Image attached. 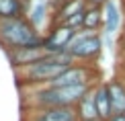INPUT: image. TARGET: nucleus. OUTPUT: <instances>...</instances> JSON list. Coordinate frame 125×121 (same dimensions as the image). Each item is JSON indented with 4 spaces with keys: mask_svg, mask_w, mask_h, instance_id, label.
<instances>
[{
    "mask_svg": "<svg viewBox=\"0 0 125 121\" xmlns=\"http://www.w3.org/2000/svg\"><path fill=\"white\" fill-rule=\"evenodd\" d=\"M45 55H49V54L43 47V43L33 45V47H19V49H8L6 51V57H8L10 64H12L14 70H17V68H25L29 64H35V62L43 60Z\"/></svg>",
    "mask_w": 125,
    "mask_h": 121,
    "instance_id": "nucleus-5",
    "label": "nucleus"
},
{
    "mask_svg": "<svg viewBox=\"0 0 125 121\" xmlns=\"http://www.w3.org/2000/svg\"><path fill=\"white\" fill-rule=\"evenodd\" d=\"M109 99H111V109L115 113H125V86L119 82H109Z\"/></svg>",
    "mask_w": 125,
    "mask_h": 121,
    "instance_id": "nucleus-12",
    "label": "nucleus"
},
{
    "mask_svg": "<svg viewBox=\"0 0 125 121\" xmlns=\"http://www.w3.org/2000/svg\"><path fill=\"white\" fill-rule=\"evenodd\" d=\"M41 43H43V37L29 23V19H0V45L4 47V51L19 49V47H33Z\"/></svg>",
    "mask_w": 125,
    "mask_h": 121,
    "instance_id": "nucleus-2",
    "label": "nucleus"
},
{
    "mask_svg": "<svg viewBox=\"0 0 125 121\" xmlns=\"http://www.w3.org/2000/svg\"><path fill=\"white\" fill-rule=\"evenodd\" d=\"M29 121H78V113H76V107L31 109Z\"/></svg>",
    "mask_w": 125,
    "mask_h": 121,
    "instance_id": "nucleus-7",
    "label": "nucleus"
},
{
    "mask_svg": "<svg viewBox=\"0 0 125 121\" xmlns=\"http://www.w3.org/2000/svg\"><path fill=\"white\" fill-rule=\"evenodd\" d=\"M25 17V0H0V19Z\"/></svg>",
    "mask_w": 125,
    "mask_h": 121,
    "instance_id": "nucleus-13",
    "label": "nucleus"
},
{
    "mask_svg": "<svg viewBox=\"0 0 125 121\" xmlns=\"http://www.w3.org/2000/svg\"><path fill=\"white\" fill-rule=\"evenodd\" d=\"M107 121H125V113H115V115H111Z\"/></svg>",
    "mask_w": 125,
    "mask_h": 121,
    "instance_id": "nucleus-17",
    "label": "nucleus"
},
{
    "mask_svg": "<svg viewBox=\"0 0 125 121\" xmlns=\"http://www.w3.org/2000/svg\"><path fill=\"white\" fill-rule=\"evenodd\" d=\"M74 35H76L74 29L66 27V25H55L47 37H43V47L47 49V54H62L70 45Z\"/></svg>",
    "mask_w": 125,
    "mask_h": 121,
    "instance_id": "nucleus-6",
    "label": "nucleus"
},
{
    "mask_svg": "<svg viewBox=\"0 0 125 121\" xmlns=\"http://www.w3.org/2000/svg\"><path fill=\"white\" fill-rule=\"evenodd\" d=\"M103 23H105L107 35H113L119 29L121 12H119V6L115 4V0H107V2H105V6H103Z\"/></svg>",
    "mask_w": 125,
    "mask_h": 121,
    "instance_id": "nucleus-11",
    "label": "nucleus"
},
{
    "mask_svg": "<svg viewBox=\"0 0 125 121\" xmlns=\"http://www.w3.org/2000/svg\"><path fill=\"white\" fill-rule=\"evenodd\" d=\"M86 2H90V4H96V6H98V4H103V2H107V0H86Z\"/></svg>",
    "mask_w": 125,
    "mask_h": 121,
    "instance_id": "nucleus-18",
    "label": "nucleus"
},
{
    "mask_svg": "<svg viewBox=\"0 0 125 121\" xmlns=\"http://www.w3.org/2000/svg\"><path fill=\"white\" fill-rule=\"evenodd\" d=\"M101 23H103V10L96 6V4H90L88 6L86 4V8H84V21H82V27H84L86 31H94L101 27Z\"/></svg>",
    "mask_w": 125,
    "mask_h": 121,
    "instance_id": "nucleus-14",
    "label": "nucleus"
},
{
    "mask_svg": "<svg viewBox=\"0 0 125 121\" xmlns=\"http://www.w3.org/2000/svg\"><path fill=\"white\" fill-rule=\"evenodd\" d=\"M90 90L88 84L80 86H43L29 97L31 109H45V107H76L84 94Z\"/></svg>",
    "mask_w": 125,
    "mask_h": 121,
    "instance_id": "nucleus-3",
    "label": "nucleus"
},
{
    "mask_svg": "<svg viewBox=\"0 0 125 121\" xmlns=\"http://www.w3.org/2000/svg\"><path fill=\"white\" fill-rule=\"evenodd\" d=\"M45 12H47V8H45V4H35L33 6V10H31V14H29V23L33 25L35 29L39 31V27H41V23L45 21Z\"/></svg>",
    "mask_w": 125,
    "mask_h": 121,
    "instance_id": "nucleus-16",
    "label": "nucleus"
},
{
    "mask_svg": "<svg viewBox=\"0 0 125 121\" xmlns=\"http://www.w3.org/2000/svg\"><path fill=\"white\" fill-rule=\"evenodd\" d=\"M101 37L94 35L92 31H86V33H78L72 37L70 45L66 47V51L70 54L74 60H92L101 54Z\"/></svg>",
    "mask_w": 125,
    "mask_h": 121,
    "instance_id": "nucleus-4",
    "label": "nucleus"
},
{
    "mask_svg": "<svg viewBox=\"0 0 125 121\" xmlns=\"http://www.w3.org/2000/svg\"><path fill=\"white\" fill-rule=\"evenodd\" d=\"M84 8H86V0H70V2H66V4L60 6L55 21H58V25H60V23H64L66 19L74 17L78 12H84Z\"/></svg>",
    "mask_w": 125,
    "mask_h": 121,
    "instance_id": "nucleus-15",
    "label": "nucleus"
},
{
    "mask_svg": "<svg viewBox=\"0 0 125 121\" xmlns=\"http://www.w3.org/2000/svg\"><path fill=\"white\" fill-rule=\"evenodd\" d=\"M70 66H74V57L68 51H62V54H49L43 60L25 68H17L14 74L19 78V84H49Z\"/></svg>",
    "mask_w": 125,
    "mask_h": 121,
    "instance_id": "nucleus-1",
    "label": "nucleus"
},
{
    "mask_svg": "<svg viewBox=\"0 0 125 121\" xmlns=\"http://www.w3.org/2000/svg\"><path fill=\"white\" fill-rule=\"evenodd\" d=\"M94 105H96V113H98V121H107L113 115L111 109V99H109V88L107 84L94 88Z\"/></svg>",
    "mask_w": 125,
    "mask_h": 121,
    "instance_id": "nucleus-10",
    "label": "nucleus"
},
{
    "mask_svg": "<svg viewBox=\"0 0 125 121\" xmlns=\"http://www.w3.org/2000/svg\"><path fill=\"white\" fill-rule=\"evenodd\" d=\"M76 113H78V121H98L96 105H94V90L92 88L78 101Z\"/></svg>",
    "mask_w": 125,
    "mask_h": 121,
    "instance_id": "nucleus-9",
    "label": "nucleus"
},
{
    "mask_svg": "<svg viewBox=\"0 0 125 121\" xmlns=\"http://www.w3.org/2000/svg\"><path fill=\"white\" fill-rule=\"evenodd\" d=\"M88 82H90V70L88 68L70 66L45 86H80V84H88Z\"/></svg>",
    "mask_w": 125,
    "mask_h": 121,
    "instance_id": "nucleus-8",
    "label": "nucleus"
}]
</instances>
